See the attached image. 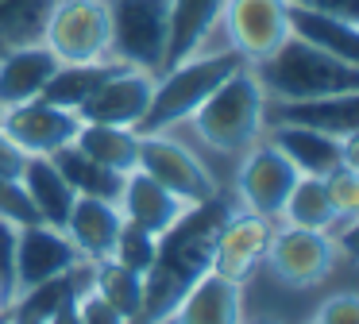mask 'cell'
Segmentation results:
<instances>
[{
	"mask_svg": "<svg viewBox=\"0 0 359 324\" xmlns=\"http://www.w3.org/2000/svg\"><path fill=\"white\" fill-rule=\"evenodd\" d=\"M47 324H78V313H74V305H66V309H58Z\"/></svg>",
	"mask_w": 359,
	"mask_h": 324,
	"instance_id": "obj_38",
	"label": "cell"
},
{
	"mask_svg": "<svg viewBox=\"0 0 359 324\" xmlns=\"http://www.w3.org/2000/svg\"><path fill=\"white\" fill-rule=\"evenodd\" d=\"M116 69H124V62L116 58H101V62H74V66H58L55 74H50L47 89L39 93L43 100H50V104L58 108H70V112H78L81 104H86L89 97H93L97 89H101L104 81H109Z\"/></svg>",
	"mask_w": 359,
	"mask_h": 324,
	"instance_id": "obj_24",
	"label": "cell"
},
{
	"mask_svg": "<svg viewBox=\"0 0 359 324\" xmlns=\"http://www.w3.org/2000/svg\"><path fill=\"white\" fill-rule=\"evenodd\" d=\"M8 324H16V320H8Z\"/></svg>",
	"mask_w": 359,
	"mask_h": 324,
	"instance_id": "obj_43",
	"label": "cell"
},
{
	"mask_svg": "<svg viewBox=\"0 0 359 324\" xmlns=\"http://www.w3.org/2000/svg\"><path fill=\"white\" fill-rule=\"evenodd\" d=\"M166 324H243V282L205 270L194 278Z\"/></svg>",
	"mask_w": 359,
	"mask_h": 324,
	"instance_id": "obj_16",
	"label": "cell"
},
{
	"mask_svg": "<svg viewBox=\"0 0 359 324\" xmlns=\"http://www.w3.org/2000/svg\"><path fill=\"white\" fill-rule=\"evenodd\" d=\"M27 158H32V154H24L4 131H0V177H20L27 166Z\"/></svg>",
	"mask_w": 359,
	"mask_h": 324,
	"instance_id": "obj_36",
	"label": "cell"
},
{
	"mask_svg": "<svg viewBox=\"0 0 359 324\" xmlns=\"http://www.w3.org/2000/svg\"><path fill=\"white\" fill-rule=\"evenodd\" d=\"M50 162L58 166V174L66 177L78 197H104V201H120V189H124V174L101 166L97 158H89L78 143L62 147V151L50 154Z\"/></svg>",
	"mask_w": 359,
	"mask_h": 324,
	"instance_id": "obj_25",
	"label": "cell"
},
{
	"mask_svg": "<svg viewBox=\"0 0 359 324\" xmlns=\"http://www.w3.org/2000/svg\"><path fill=\"white\" fill-rule=\"evenodd\" d=\"M74 313H78V324H132L124 320V316L116 313V309L109 305V301H101L93 290H81L78 301H74Z\"/></svg>",
	"mask_w": 359,
	"mask_h": 324,
	"instance_id": "obj_35",
	"label": "cell"
},
{
	"mask_svg": "<svg viewBox=\"0 0 359 324\" xmlns=\"http://www.w3.org/2000/svg\"><path fill=\"white\" fill-rule=\"evenodd\" d=\"M143 174H151L163 189H170L182 205H201V201L220 197V185L212 177V170L189 151L186 143H178L166 131H147L140 135V166Z\"/></svg>",
	"mask_w": 359,
	"mask_h": 324,
	"instance_id": "obj_7",
	"label": "cell"
},
{
	"mask_svg": "<svg viewBox=\"0 0 359 324\" xmlns=\"http://www.w3.org/2000/svg\"><path fill=\"white\" fill-rule=\"evenodd\" d=\"M55 0H0V50L20 43H35Z\"/></svg>",
	"mask_w": 359,
	"mask_h": 324,
	"instance_id": "obj_29",
	"label": "cell"
},
{
	"mask_svg": "<svg viewBox=\"0 0 359 324\" xmlns=\"http://www.w3.org/2000/svg\"><path fill=\"white\" fill-rule=\"evenodd\" d=\"M224 0H170V35H166L163 69L205 50V39L217 31Z\"/></svg>",
	"mask_w": 359,
	"mask_h": 324,
	"instance_id": "obj_20",
	"label": "cell"
},
{
	"mask_svg": "<svg viewBox=\"0 0 359 324\" xmlns=\"http://www.w3.org/2000/svg\"><path fill=\"white\" fill-rule=\"evenodd\" d=\"M240 66H248V62L236 50L220 46V50H197L194 58L163 69V74L155 77V89H151L147 116L135 123V135L170 131V128H178V123H186L189 116L209 100V93L217 89L224 77H232Z\"/></svg>",
	"mask_w": 359,
	"mask_h": 324,
	"instance_id": "obj_2",
	"label": "cell"
},
{
	"mask_svg": "<svg viewBox=\"0 0 359 324\" xmlns=\"http://www.w3.org/2000/svg\"><path fill=\"white\" fill-rule=\"evenodd\" d=\"M325 193H328V205H332L336 220H344V216H359V170L355 166H336L328 170L325 177Z\"/></svg>",
	"mask_w": 359,
	"mask_h": 324,
	"instance_id": "obj_31",
	"label": "cell"
},
{
	"mask_svg": "<svg viewBox=\"0 0 359 324\" xmlns=\"http://www.w3.org/2000/svg\"><path fill=\"white\" fill-rule=\"evenodd\" d=\"M124 228V212H120L116 201L104 197H74V208L66 216V236L74 239V247L81 251V259L101 262L112 255L116 236Z\"/></svg>",
	"mask_w": 359,
	"mask_h": 324,
	"instance_id": "obj_18",
	"label": "cell"
},
{
	"mask_svg": "<svg viewBox=\"0 0 359 324\" xmlns=\"http://www.w3.org/2000/svg\"><path fill=\"white\" fill-rule=\"evenodd\" d=\"M0 216H4V220H12L16 228L39 220V212L32 208V201H27L20 177H0Z\"/></svg>",
	"mask_w": 359,
	"mask_h": 324,
	"instance_id": "obj_32",
	"label": "cell"
},
{
	"mask_svg": "<svg viewBox=\"0 0 359 324\" xmlns=\"http://www.w3.org/2000/svg\"><path fill=\"white\" fill-rule=\"evenodd\" d=\"M243 324H278V320H243Z\"/></svg>",
	"mask_w": 359,
	"mask_h": 324,
	"instance_id": "obj_39",
	"label": "cell"
},
{
	"mask_svg": "<svg viewBox=\"0 0 359 324\" xmlns=\"http://www.w3.org/2000/svg\"><path fill=\"white\" fill-rule=\"evenodd\" d=\"M74 143L97 158L101 166L116 170V174H132L140 166V135L132 128H112V123H86L81 120V131Z\"/></svg>",
	"mask_w": 359,
	"mask_h": 324,
	"instance_id": "obj_26",
	"label": "cell"
},
{
	"mask_svg": "<svg viewBox=\"0 0 359 324\" xmlns=\"http://www.w3.org/2000/svg\"><path fill=\"white\" fill-rule=\"evenodd\" d=\"M217 27L228 50L251 66L290 39V0H224Z\"/></svg>",
	"mask_w": 359,
	"mask_h": 324,
	"instance_id": "obj_8",
	"label": "cell"
},
{
	"mask_svg": "<svg viewBox=\"0 0 359 324\" xmlns=\"http://www.w3.org/2000/svg\"><path fill=\"white\" fill-rule=\"evenodd\" d=\"M0 131L12 139L24 154L32 158H50L55 151L70 147L81 131V116L70 112V108H58L50 100L35 97L24 100L16 108H4L0 116Z\"/></svg>",
	"mask_w": 359,
	"mask_h": 324,
	"instance_id": "obj_10",
	"label": "cell"
},
{
	"mask_svg": "<svg viewBox=\"0 0 359 324\" xmlns=\"http://www.w3.org/2000/svg\"><path fill=\"white\" fill-rule=\"evenodd\" d=\"M259 89L266 100H305V97H336V93L359 89V62L332 58L328 50L302 43L290 35L278 50L251 62Z\"/></svg>",
	"mask_w": 359,
	"mask_h": 324,
	"instance_id": "obj_1",
	"label": "cell"
},
{
	"mask_svg": "<svg viewBox=\"0 0 359 324\" xmlns=\"http://www.w3.org/2000/svg\"><path fill=\"white\" fill-rule=\"evenodd\" d=\"M39 43L58 58V66L112 58L109 0H55Z\"/></svg>",
	"mask_w": 359,
	"mask_h": 324,
	"instance_id": "obj_5",
	"label": "cell"
},
{
	"mask_svg": "<svg viewBox=\"0 0 359 324\" xmlns=\"http://www.w3.org/2000/svg\"><path fill=\"white\" fill-rule=\"evenodd\" d=\"M290 35L317 46V50H328L332 58L359 62V23L355 20H340V15L317 12V8L290 4Z\"/></svg>",
	"mask_w": 359,
	"mask_h": 324,
	"instance_id": "obj_21",
	"label": "cell"
},
{
	"mask_svg": "<svg viewBox=\"0 0 359 324\" xmlns=\"http://www.w3.org/2000/svg\"><path fill=\"white\" fill-rule=\"evenodd\" d=\"M263 112H266V93L259 89L255 74L240 66L232 77L209 93L201 108L189 116V128L209 151L220 154H243L251 143L263 139Z\"/></svg>",
	"mask_w": 359,
	"mask_h": 324,
	"instance_id": "obj_3",
	"label": "cell"
},
{
	"mask_svg": "<svg viewBox=\"0 0 359 324\" xmlns=\"http://www.w3.org/2000/svg\"><path fill=\"white\" fill-rule=\"evenodd\" d=\"M194 270H186L182 262L158 255L147 270H143V309L135 324H166L170 313L178 309V301L186 297V290L194 285Z\"/></svg>",
	"mask_w": 359,
	"mask_h": 324,
	"instance_id": "obj_22",
	"label": "cell"
},
{
	"mask_svg": "<svg viewBox=\"0 0 359 324\" xmlns=\"http://www.w3.org/2000/svg\"><path fill=\"white\" fill-rule=\"evenodd\" d=\"M89 290L97 293L101 301H109L124 320H140L143 309V274L120 266L116 259H101L93 262V278H89Z\"/></svg>",
	"mask_w": 359,
	"mask_h": 324,
	"instance_id": "obj_27",
	"label": "cell"
},
{
	"mask_svg": "<svg viewBox=\"0 0 359 324\" xmlns=\"http://www.w3.org/2000/svg\"><path fill=\"white\" fill-rule=\"evenodd\" d=\"M0 324H8V309H4V313H0Z\"/></svg>",
	"mask_w": 359,
	"mask_h": 324,
	"instance_id": "obj_40",
	"label": "cell"
},
{
	"mask_svg": "<svg viewBox=\"0 0 359 324\" xmlns=\"http://www.w3.org/2000/svg\"><path fill=\"white\" fill-rule=\"evenodd\" d=\"M20 185H24L32 208L39 212L43 224H55V228H66V216L74 208V197L78 193L66 185V177L58 174V166L50 158H27L24 174H20Z\"/></svg>",
	"mask_w": 359,
	"mask_h": 324,
	"instance_id": "obj_23",
	"label": "cell"
},
{
	"mask_svg": "<svg viewBox=\"0 0 359 324\" xmlns=\"http://www.w3.org/2000/svg\"><path fill=\"white\" fill-rule=\"evenodd\" d=\"M313 324H359V297L355 293H332L328 301H320Z\"/></svg>",
	"mask_w": 359,
	"mask_h": 324,
	"instance_id": "obj_34",
	"label": "cell"
},
{
	"mask_svg": "<svg viewBox=\"0 0 359 324\" xmlns=\"http://www.w3.org/2000/svg\"><path fill=\"white\" fill-rule=\"evenodd\" d=\"M4 309H8V305H4V297H0V313H4Z\"/></svg>",
	"mask_w": 359,
	"mask_h": 324,
	"instance_id": "obj_41",
	"label": "cell"
},
{
	"mask_svg": "<svg viewBox=\"0 0 359 324\" xmlns=\"http://www.w3.org/2000/svg\"><path fill=\"white\" fill-rule=\"evenodd\" d=\"M81 262H89V259H81L74 239L62 228H55V224L35 220L16 231V293L27 290V285L47 282V278L70 274Z\"/></svg>",
	"mask_w": 359,
	"mask_h": 324,
	"instance_id": "obj_11",
	"label": "cell"
},
{
	"mask_svg": "<svg viewBox=\"0 0 359 324\" xmlns=\"http://www.w3.org/2000/svg\"><path fill=\"white\" fill-rule=\"evenodd\" d=\"M297 182V170L274 143L259 139L240 154V170H236V193H240L243 208L263 220H278L282 205H286L290 189Z\"/></svg>",
	"mask_w": 359,
	"mask_h": 324,
	"instance_id": "obj_9",
	"label": "cell"
},
{
	"mask_svg": "<svg viewBox=\"0 0 359 324\" xmlns=\"http://www.w3.org/2000/svg\"><path fill=\"white\" fill-rule=\"evenodd\" d=\"M340 247L328 231L317 228H297V224H282L271 228L263 262L271 266V274L290 290H313L320 285L336 266H340Z\"/></svg>",
	"mask_w": 359,
	"mask_h": 324,
	"instance_id": "obj_6",
	"label": "cell"
},
{
	"mask_svg": "<svg viewBox=\"0 0 359 324\" xmlns=\"http://www.w3.org/2000/svg\"><path fill=\"white\" fill-rule=\"evenodd\" d=\"M16 224L0 216V297L4 305H12L16 297Z\"/></svg>",
	"mask_w": 359,
	"mask_h": 324,
	"instance_id": "obj_33",
	"label": "cell"
},
{
	"mask_svg": "<svg viewBox=\"0 0 359 324\" xmlns=\"http://www.w3.org/2000/svg\"><path fill=\"white\" fill-rule=\"evenodd\" d=\"M112 58L143 74H163L170 0H109Z\"/></svg>",
	"mask_w": 359,
	"mask_h": 324,
	"instance_id": "obj_4",
	"label": "cell"
},
{
	"mask_svg": "<svg viewBox=\"0 0 359 324\" xmlns=\"http://www.w3.org/2000/svg\"><path fill=\"white\" fill-rule=\"evenodd\" d=\"M0 116H4V108H0Z\"/></svg>",
	"mask_w": 359,
	"mask_h": 324,
	"instance_id": "obj_42",
	"label": "cell"
},
{
	"mask_svg": "<svg viewBox=\"0 0 359 324\" xmlns=\"http://www.w3.org/2000/svg\"><path fill=\"white\" fill-rule=\"evenodd\" d=\"M278 220L297 224V228L328 231L336 224V212H332V205H328L325 182H320V177H309V174H297V182H294V189H290L286 205H282Z\"/></svg>",
	"mask_w": 359,
	"mask_h": 324,
	"instance_id": "obj_28",
	"label": "cell"
},
{
	"mask_svg": "<svg viewBox=\"0 0 359 324\" xmlns=\"http://www.w3.org/2000/svg\"><path fill=\"white\" fill-rule=\"evenodd\" d=\"M116 205H120V212H124L128 224L151 231V236H163V231L189 208V205H182L170 189H163L151 174H143V170L124 174V189H120Z\"/></svg>",
	"mask_w": 359,
	"mask_h": 324,
	"instance_id": "obj_19",
	"label": "cell"
},
{
	"mask_svg": "<svg viewBox=\"0 0 359 324\" xmlns=\"http://www.w3.org/2000/svg\"><path fill=\"white\" fill-rule=\"evenodd\" d=\"M266 239H271V220L248 212V208L228 212V220L217 231V243H212L209 270L220 278H232V282H243L263 262Z\"/></svg>",
	"mask_w": 359,
	"mask_h": 324,
	"instance_id": "obj_15",
	"label": "cell"
},
{
	"mask_svg": "<svg viewBox=\"0 0 359 324\" xmlns=\"http://www.w3.org/2000/svg\"><path fill=\"white\" fill-rule=\"evenodd\" d=\"M263 123H294V128L325 131L336 139L359 135V89L336 97H305V100H266Z\"/></svg>",
	"mask_w": 359,
	"mask_h": 324,
	"instance_id": "obj_13",
	"label": "cell"
},
{
	"mask_svg": "<svg viewBox=\"0 0 359 324\" xmlns=\"http://www.w3.org/2000/svg\"><path fill=\"white\" fill-rule=\"evenodd\" d=\"M290 4L317 8V12H328V15H340V20H355L359 23V0H290Z\"/></svg>",
	"mask_w": 359,
	"mask_h": 324,
	"instance_id": "obj_37",
	"label": "cell"
},
{
	"mask_svg": "<svg viewBox=\"0 0 359 324\" xmlns=\"http://www.w3.org/2000/svg\"><path fill=\"white\" fill-rule=\"evenodd\" d=\"M266 143H274L282 154L290 158V166L297 174H309V177H325L328 170L336 166H355V139H336L325 135V131H309V128H294V123H266Z\"/></svg>",
	"mask_w": 359,
	"mask_h": 324,
	"instance_id": "obj_12",
	"label": "cell"
},
{
	"mask_svg": "<svg viewBox=\"0 0 359 324\" xmlns=\"http://www.w3.org/2000/svg\"><path fill=\"white\" fill-rule=\"evenodd\" d=\"M55 69H58V58L39 39L0 50V108H16L24 100H35L47 89Z\"/></svg>",
	"mask_w": 359,
	"mask_h": 324,
	"instance_id": "obj_17",
	"label": "cell"
},
{
	"mask_svg": "<svg viewBox=\"0 0 359 324\" xmlns=\"http://www.w3.org/2000/svg\"><path fill=\"white\" fill-rule=\"evenodd\" d=\"M109 259H116L120 266L143 274V270H147L151 262L158 259V236H151V231H143V228H135V224L124 220V228H120L116 247H112Z\"/></svg>",
	"mask_w": 359,
	"mask_h": 324,
	"instance_id": "obj_30",
	"label": "cell"
},
{
	"mask_svg": "<svg viewBox=\"0 0 359 324\" xmlns=\"http://www.w3.org/2000/svg\"><path fill=\"white\" fill-rule=\"evenodd\" d=\"M151 89H155V74L124 66L78 108V116L86 123H112V128H132L135 131V123L147 116Z\"/></svg>",
	"mask_w": 359,
	"mask_h": 324,
	"instance_id": "obj_14",
	"label": "cell"
}]
</instances>
